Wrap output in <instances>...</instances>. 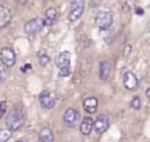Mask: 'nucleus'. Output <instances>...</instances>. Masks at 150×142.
Segmentation results:
<instances>
[{"instance_id": "nucleus-1", "label": "nucleus", "mask_w": 150, "mask_h": 142, "mask_svg": "<svg viewBox=\"0 0 150 142\" xmlns=\"http://www.w3.org/2000/svg\"><path fill=\"white\" fill-rule=\"evenodd\" d=\"M23 122H25V110L21 107L13 108L6 117V126L11 131H15L20 129Z\"/></svg>"}, {"instance_id": "nucleus-2", "label": "nucleus", "mask_w": 150, "mask_h": 142, "mask_svg": "<svg viewBox=\"0 0 150 142\" xmlns=\"http://www.w3.org/2000/svg\"><path fill=\"white\" fill-rule=\"evenodd\" d=\"M55 62L60 69L61 76H67L70 74V53L69 52H61L57 55Z\"/></svg>"}, {"instance_id": "nucleus-3", "label": "nucleus", "mask_w": 150, "mask_h": 142, "mask_svg": "<svg viewBox=\"0 0 150 142\" xmlns=\"http://www.w3.org/2000/svg\"><path fill=\"white\" fill-rule=\"evenodd\" d=\"M95 23L101 31H107L112 23V16L109 12L100 11L95 15Z\"/></svg>"}, {"instance_id": "nucleus-4", "label": "nucleus", "mask_w": 150, "mask_h": 142, "mask_svg": "<svg viewBox=\"0 0 150 142\" xmlns=\"http://www.w3.org/2000/svg\"><path fill=\"white\" fill-rule=\"evenodd\" d=\"M84 9V1L83 0H74L70 5L69 13H68V19L69 21H76L81 18L82 13Z\"/></svg>"}, {"instance_id": "nucleus-5", "label": "nucleus", "mask_w": 150, "mask_h": 142, "mask_svg": "<svg viewBox=\"0 0 150 142\" xmlns=\"http://www.w3.org/2000/svg\"><path fill=\"white\" fill-rule=\"evenodd\" d=\"M63 122L68 128H74L79 124L80 122V114L76 109L74 108H69L64 111L63 115Z\"/></svg>"}, {"instance_id": "nucleus-6", "label": "nucleus", "mask_w": 150, "mask_h": 142, "mask_svg": "<svg viewBox=\"0 0 150 142\" xmlns=\"http://www.w3.org/2000/svg\"><path fill=\"white\" fill-rule=\"evenodd\" d=\"M0 60L6 67L15 65V53L11 47H2L0 50Z\"/></svg>"}, {"instance_id": "nucleus-7", "label": "nucleus", "mask_w": 150, "mask_h": 142, "mask_svg": "<svg viewBox=\"0 0 150 142\" xmlns=\"http://www.w3.org/2000/svg\"><path fill=\"white\" fill-rule=\"evenodd\" d=\"M45 26V22H43V19H40V18H34L29 21H27L23 26V31L27 33V34H35L38 32H40L42 29V27Z\"/></svg>"}, {"instance_id": "nucleus-8", "label": "nucleus", "mask_w": 150, "mask_h": 142, "mask_svg": "<svg viewBox=\"0 0 150 142\" xmlns=\"http://www.w3.org/2000/svg\"><path fill=\"white\" fill-rule=\"evenodd\" d=\"M39 101H40L41 106L46 109H50L55 104V97L49 90H43L39 96Z\"/></svg>"}, {"instance_id": "nucleus-9", "label": "nucleus", "mask_w": 150, "mask_h": 142, "mask_svg": "<svg viewBox=\"0 0 150 142\" xmlns=\"http://www.w3.org/2000/svg\"><path fill=\"white\" fill-rule=\"evenodd\" d=\"M108 127H109V119L107 115H98L94 121V129L98 134L104 133L108 129Z\"/></svg>"}, {"instance_id": "nucleus-10", "label": "nucleus", "mask_w": 150, "mask_h": 142, "mask_svg": "<svg viewBox=\"0 0 150 142\" xmlns=\"http://www.w3.org/2000/svg\"><path fill=\"white\" fill-rule=\"evenodd\" d=\"M123 83L127 89L134 90L138 86V80L132 72H127V73H124V76H123Z\"/></svg>"}, {"instance_id": "nucleus-11", "label": "nucleus", "mask_w": 150, "mask_h": 142, "mask_svg": "<svg viewBox=\"0 0 150 142\" xmlns=\"http://www.w3.org/2000/svg\"><path fill=\"white\" fill-rule=\"evenodd\" d=\"M12 19V12L8 7L0 5V28L6 27Z\"/></svg>"}, {"instance_id": "nucleus-12", "label": "nucleus", "mask_w": 150, "mask_h": 142, "mask_svg": "<svg viewBox=\"0 0 150 142\" xmlns=\"http://www.w3.org/2000/svg\"><path fill=\"white\" fill-rule=\"evenodd\" d=\"M94 128V121L90 116H87L82 120L81 124H80V131L83 135H89L91 133V129Z\"/></svg>"}, {"instance_id": "nucleus-13", "label": "nucleus", "mask_w": 150, "mask_h": 142, "mask_svg": "<svg viewBox=\"0 0 150 142\" xmlns=\"http://www.w3.org/2000/svg\"><path fill=\"white\" fill-rule=\"evenodd\" d=\"M56 16H57V12L54 7H49L47 8V11L45 12V16H43V22H45V26H50L54 23V21L56 20Z\"/></svg>"}, {"instance_id": "nucleus-14", "label": "nucleus", "mask_w": 150, "mask_h": 142, "mask_svg": "<svg viewBox=\"0 0 150 142\" xmlns=\"http://www.w3.org/2000/svg\"><path fill=\"white\" fill-rule=\"evenodd\" d=\"M111 73V62L110 61H102L100 63V77L102 80H107Z\"/></svg>"}, {"instance_id": "nucleus-15", "label": "nucleus", "mask_w": 150, "mask_h": 142, "mask_svg": "<svg viewBox=\"0 0 150 142\" xmlns=\"http://www.w3.org/2000/svg\"><path fill=\"white\" fill-rule=\"evenodd\" d=\"M83 108L87 113L93 114L97 109V99L96 97H88L83 102Z\"/></svg>"}, {"instance_id": "nucleus-16", "label": "nucleus", "mask_w": 150, "mask_h": 142, "mask_svg": "<svg viewBox=\"0 0 150 142\" xmlns=\"http://www.w3.org/2000/svg\"><path fill=\"white\" fill-rule=\"evenodd\" d=\"M39 137H40L41 142H53L54 141V134H53L52 129H49V128H42L39 134Z\"/></svg>"}, {"instance_id": "nucleus-17", "label": "nucleus", "mask_w": 150, "mask_h": 142, "mask_svg": "<svg viewBox=\"0 0 150 142\" xmlns=\"http://www.w3.org/2000/svg\"><path fill=\"white\" fill-rule=\"evenodd\" d=\"M12 136V131L8 128H0V142H7Z\"/></svg>"}, {"instance_id": "nucleus-18", "label": "nucleus", "mask_w": 150, "mask_h": 142, "mask_svg": "<svg viewBox=\"0 0 150 142\" xmlns=\"http://www.w3.org/2000/svg\"><path fill=\"white\" fill-rule=\"evenodd\" d=\"M38 56H39V62H40V65L46 66V65L49 62V58H48V55L46 54V50H45V49H41V50L38 53Z\"/></svg>"}, {"instance_id": "nucleus-19", "label": "nucleus", "mask_w": 150, "mask_h": 142, "mask_svg": "<svg viewBox=\"0 0 150 142\" xmlns=\"http://www.w3.org/2000/svg\"><path fill=\"white\" fill-rule=\"evenodd\" d=\"M131 107L132 108H135V109H139V107H141V100H139V97L138 96H135L132 100H131Z\"/></svg>"}, {"instance_id": "nucleus-20", "label": "nucleus", "mask_w": 150, "mask_h": 142, "mask_svg": "<svg viewBox=\"0 0 150 142\" xmlns=\"http://www.w3.org/2000/svg\"><path fill=\"white\" fill-rule=\"evenodd\" d=\"M6 109H7L6 102H5V101H0V117H2V116L5 115Z\"/></svg>"}, {"instance_id": "nucleus-21", "label": "nucleus", "mask_w": 150, "mask_h": 142, "mask_svg": "<svg viewBox=\"0 0 150 142\" xmlns=\"http://www.w3.org/2000/svg\"><path fill=\"white\" fill-rule=\"evenodd\" d=\"M130 52H131V46H130V45H127V46L124 47L123 55H124V56H127V55H129V54H130Z\"/></svg>"}, {"instance_id": "nucleus-22", "label": "nucleus", "mask_w": 150, "mask_h": 142, "mask_svg": "<svg viewBox=\"0 0 150 142\" xmlns=\"http://www.w3.org/2000/svg\"><path fill=\"white\" fill-rule=\"evenodd\" d=\"M4 79H5V68H4V66L0 63V82H1Z\"/></svg>"}, {"instance_id": "nucleus-23", "label": "nucleus", "mask_w": 150, "mask_h": 142, "mask_svg": "<svg viewBox=\"0 0 150 142\" xmlns=\"http://www.w3.org/2000/svg\"><path fill=\"white\" fill-rule=\"evenodd\" d=\"M18 4H20V5H23V4H26L27 2V0H15Z\"/></svg>"}, {"instance_id": "nucleus-24", "label": "nucleus", "mask_w": 150, "mask_h": 142, "mask_svg": "<svg viewBox=\"0 0 150 142\" xmlns=\"http://www.w3.org/2000/svg\"><path fill=\"white\" fill-rule=\"evenodd\" d=\"M136 11H137V12H136L137 14H143V9H142V8H137Z\"/></svg>"}, {"instance_id": "nucleus-25", "label": "nucleus", "mask_w": 150, "mask_h": 142, "mask_svg": "<svg viewBox=\"0 0 150 142\" xmlns=\"http://www.w3.org/2000/svg\"><path fill=\"white\" fill-rule=\"evenodd\" d=\"M146 96H148V99L150 100V88L146 89Z\"/></svg>"}, {"instance_id": "nucleus-26", "label": "nucleus", "mask_w": 150, "mask_h": 142, "mask_svg": "<svg viewBox=\"0 0 150 142\" xmlns=\"http://www.w3.org/2000/svg\"><path fill=\"white\" fill-rule=\"evenodd\" d=\"M15 142H25V141H22V140H18V141H15Z\"/></svg>"}]
</instances>
